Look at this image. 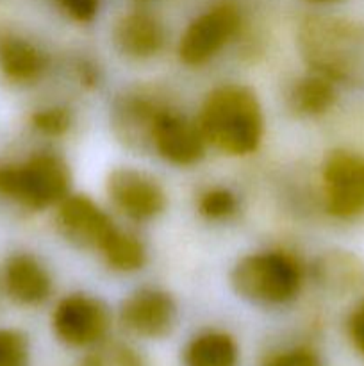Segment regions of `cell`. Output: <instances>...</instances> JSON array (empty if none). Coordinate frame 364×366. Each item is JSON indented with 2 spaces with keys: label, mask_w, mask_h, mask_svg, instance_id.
<instances>
[{
  "label": "cell",
  "mask_w": 364,
  "mask_h": 366,
  "mask_svg": "<svg viewBox=\"0 0 364 366\" xmlns=\"http://www.w3.org/2000/svg\"><path fill=\"white\" fill-rule=\"evenodd\" d=\"M121 324L139 338H164L175 327L177 306L168 293L141 290L121 304Z\"/></svg>",
  "instance_id": "10"
},
{
  "label": "cell",
  "mask_w": 364,
  "mask_h": 366,
  "mask_svg": "<svg viewBox=\"0 0 364 366\" xmlns=\"http://www.w3.org/2000/svg\"><path fill=\"white\" fill-rule=\"evenodd\" d=\"M318 285L330 292L357 290L364 281V268L357 257L345 252L323 254L314 264Z\"/></svg>",
  "instance_id": "15"
},
{
  "label": "cell",
  "mask_w": 364,
  "mask_h": 366,
  "mask_svg": "<svg viewBox=\"0 0 364 366\" xmlns=\"http://www.w3.org/2000/svg\"><path fill=\"white\" fill-rule=\"evenodd\" d=\"M184 361L186 366H238V343L223 331L202 332L191 340Z\"/></svg>",
  "instance_id": "14"
},
{
  "label": "cell",
  "mask_w": 364,
  "mask_h": 366,
  "mask_svg": "<svg viewBox=\"0 0 364 366\" xmlns=\"http://www.w3.org/2000/svg\"><path fill=\"white\" fill-rule=\"evenodd\" d=\"M70 179L63 157L34 154L21 163L0 167V197L29 211H43L68 197Z\"/></svg>",
  "instance_id": "2"
},
{
  "label": "cell",
  "mask_w": 364,
  "mask_h": 366,
  "mask_svg": "<svg viewBox=\"0 0 364 366\" xmlns=\"http://www.w3.org/2000/svg\"><path fill=\"white\" fill-rule=\"evenodd\" d=\"M114 41L120 52L134 59H148L161 52L166 41L163 24L156 16L143 11L128 13L114 29Z\"/></svg>",
  "instance_id": "12"
},
{
  "label": "cell",
  "mask_w": 364,
  "mask_h": 366,
  "mask_svg": "<svg viewBox=\"0 0 364 366\" xmlns=\"http://www.w3.org/2000/svg\"><path fill=\"white\" fill-rule=\"evenodd\" d=\"M241 16L231 4H220L191 21L181 38L178 56L188 66L213 59L238 32Z\"/></svg>",
  "instance_id": "5"
},
{
  "label": "cell",
  "mask_w": 364,
  "mask_h": 366,
  "mask_svg": "<svg viewBox=\"0 0 364 366\" xmlns=\"http://www.w3.org/2000/svg\"><path fill=\"white\" fill-rule=\"evenodd\" d=\"M59 6L77 21H89L98 11V0H57Z\"/></svg>",
  "instance_id": "23"
},
{
  "label": "cell",
  "mask_w": 364,
  "mask_h": 366,
  "mask_svg": "<svg viewBox=\"0 0 364 366\" xmlns=\"http://www.w3.org/2000/svg\"><path fill=\"white\" fill-rule=\"evenodd\" d=\"M261 366H321V360L310 347H293L268 354Z\"/></svg>",
  "instance_id": "22"
},
{
  "label": "cell",
  "mask_w": 364,
  "mask_h": 366,
  "mask_svg": "<svg viewBox=\"0 0 364 366\" xmlns=\"http://www.w3.org/2000/svg\"><path fill=\"white\" fill-rule=\"evenodd\" d=\"M79 366H146L143 357L123 343H103L89 352Z\"/></svg>",
  "instance_id": "18"
},
{
  "label": "cell",
  "mask_w": 364,
  "mask_h": 366,
  "mask_svg": "<svg viewBox=\"0 0 364 366\" xmlns=\"http://www.w3.org/2000/svg\"><path fill=\"white\" fill-rule=\"evenodd\" d=\"M57 225L71 243L100 252L118 231L113 220L84 195H68L61 200Z\"/></svg>",
  "instance_id": "8"
},
{
  "label": "cell",
  "mask_w": 364,
  "mask_h": 366,
  "mask_svg": "<svg viewBox=\"0 0 364 366\" xmlns=\"http://www.w3.org/2000/svg\"><path fill=\"white\" fill-rule=\"evenodd\" d=\"M263 111L248 88L225 84L207 95L198 127L206 143L228 156H246L263 138Z\"/></svg>",
  "instance_id": "1"
},
{
  "label": "cell",
  "mask_w": 364,
  "mask_h": 366,
  "mask_svg": "<svg viewBox=\"0 0 364 366\" xmlns=\"http://www.w3.org/2000/svg\"><path fill=\"white\" fill-rule=\"evenodd\" d=\"M52 327L57 338L74 349L98 345L111 327V315L106 304L95 297H64L52 315Z\"/></svg>",
  "instance_id": "4"
},
{
  "label": "cell",
  "mask_w": 364,
  "mask_h": 366,
  "mask_svg": "<svg viewBox=\"0 0 364 366\" xmlns=\"http://www.w3.org/2000/svg\"><path fill=\"white\" fill-rule=\"evenodd\" d=\"M0 70L16 84H31L46 70V56L20 36L0 38Z\"/></svg>",
  "instance_id": "13"
},
{
  "label": "cell",
  "mask_w": 364,
  "mask_h": 366,
  "mask_svg": "<svg viewBox=\"0 0 364 366\" xmlns=\"http://www.w3.org/2000/svg\"><path fill=\"white\" fill-rule=\"evenodd\" d=\"M328 213L350 218L364 211V156L353 152L330 154L323 168Z\"/></svg>",
  "instance_id": "6"
},
{
  "label": "cell",
  "mask_w": 364,
  "mask_h": 366,
  "mask_svg": "<svg viewBox=\"0 0 364 366\" xmlns=\"http://www.w3.org/2000/svg\"><path fill=\"white\" fill-rule=\"evenodd\" d=\"M238 209V200L234 193L223 188H214L203 193L198 200V211L209 220H223Z\"/></svg>",
  "instance_id": "20"
},
{
  "label": "cell",
  "mask_w": 364,
  "mask_h": 366,
  "mask_svg": "<svg viewBox=\"0 0 364 366\" xmlns=\"http://www.w3.org/2000/svg\"><path fill=\"white\" fill-rule=\"evenodd\" d=\"M348 331L353 345L364 354V300L359 304V307L353 311L352 318H350Z\"/></svg>",
  "instance_id": "24"
},
{
  "label": "cell",
  "mask_w": 364,
  "mask_h": 366,
  "mask_svg": "<svg viewBox=\"0 0 364 366\" xmlns=\"http://www.w3.org/2000/svg\"><path fill=\"white\" fill-rule=\"evenodd\" d=\"M232 286L245 299L259 304H285L302 286V268L285 252L252 254L232 270Z\"/></svg>",
  "instance_id": "3"
},
{
  "label": "cell",
  "mask_w": 364,
  "mask_h": 366,
  "mask_svg": "<svg viewBox=\"0 0 364 366\" xmlns=\"http://www.w3.org/2000/svg\"><path fill=\"white\" fill-rule=\"evenodd\" d=\"M4 285L7 295L24 306H38L45 302L52 292L49 272L29 254H16L7 259L4 268Z\"/></svg>",
  "instance_id": "11"
},
{
  "label": "cell",
  "mask_w": 364,
  "mask_h": 366,
  "mask_svg": "<svg viewBox=\"0 0 364 366\" xmlns=\"http://www.w3.org/2000/svg\"><path fill=\"white\" fill-rule=\"evenodd\" d=\"M291 107L300 114H321L334 104L335 92L330 79L325 75H309V77L300 79L293 88Z\"/></svg>",
  "instance_id": "16"
},
{
  "label": "cell",
  "mask_w": 364,
  "mask_h": 366,
  "mask_svg": "<svg viewBox=\"0 0 364 366\" xmlns=\"http://www.w3.org/2000/svg\"><path fill=\"white\" fill-rule=\"evenodd\" d=\"M31 349L24 332L0 329V366H29Z\"/></svg>",
  "instance_id": "19"
},
{
  "label": "cell",
  "mask_w": 364,
  "mask_h": 366,
  "mask_svg": "<svg viewBox=\"0 0 364 366\" xmlns=\"http://www.w3.org/2000/svg\"><path fill=\"white\" fill-rule=\"evenodd\" d=\"M150 143L163 159L181 167L196 163L206 152V139L198 124H191L188 118L166 107L159 111L153 122Z\"/></svg>",
  "instance_id": "9"
},
{
  "label": "cell",
  "mask_w": 364,
  "mask_h": 366,
  "mask_svg": "<svg viewBox=\"0 0 364 366\" xmlns=\"http://www.w3.org/2000/svg\"><path fill=\"white\" fill-rule=\"evenodd\" d=\"M107 264L114 270L134 272L145 264L146 252L143 243L128 232L116 231L102 250Z\"/></svg>",
  "instance_id": "17"
},
{
  "label": "cell",
  "mask_w": 364,
  "mask_h": 366,
  "mask_svg": "<svg viewBox=\"0 0 364 366\" xmlns=\"http://www.w3.org/2000/svg\"><path fill=\"white\" fill-rule=\"evenodd\" d=\"M114 206L132 220H152L166 207V195L153 177L134 168H116L107 179Z\"/></svg>",
  "instance_id": "7"
},
{
  "label": "cell",
  "mask_w": 364,
  "mask_h": 366,
  "mask_svg": "<svg viewBox=\"0 0 364 366\" xmlns=\"http://www.w3.org/2000/svg\"><path fill=\"white\" fill-rule=\"evenodd\" d=\"M32 125L46 136H61L71 127V113L66 107H49L32 114Z\"/></svg>",
  "instance_id": "21"
},
{
  "label": "cell",
  "mask_w": 364,
  "mask_h": 366,
  "mask_svg": "<svg viewBox=\"0 0 364 366\" xmlns=\"http://www.w3.org/2000/svg\"><path fill=\"white\" fill-rule=\"evenodd\" d=\"M313 2H334V0H313Z\"/></svg>",
  "instance_id": "25"
}]
</instances>
